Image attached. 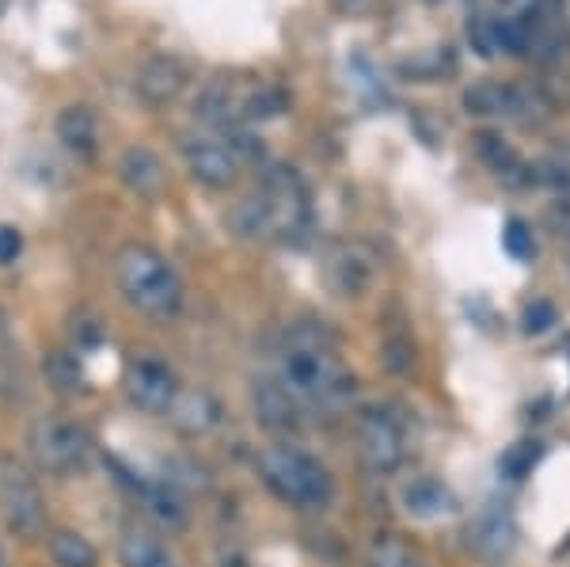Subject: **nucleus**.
<instances>
[{
    "mask_svg": "<svg viewBox=\"0 0 570 567\" xmlns=\"http://www.w3.org/2000/svg\"><path fill=\"white\" fill-rule=\"evenodd\" d=\"M468 548L491 564L510 560L513 548H518V522H513L510 510L499 507V502H487L480 515L468 522Z\"/></svg>",
    "mask_w": 570,
    "mask_h": 567,
    "instance_id": "obj_12",
    "label": "nucleus"
},
{
    "mask_svg": "<svg viewBox=\"0 0 570 567\" xmlns=\"http://www.w3.org/2000/svg\"><path fill=\"white\" fill-rule=\"evenodd\" d=\"M365 567H426L415 545L400 541V537H376L365 548Z\"/></svg>",
    "mask_w": 570,
    "mask_h": 567,
    "instance_id": "obj_23",
    "label": "nucleus"
},
{
    "mask_svg": "<svg viewBox=\"0 0 570 567\" xmlns=\"http://www.w3.org/2000/svg\"><path fill=\"white\" fill-rule=\"evenodd\" d=\"M183 392L176 370L160 359H134L126 370V397L134 408L149 411V416H168L176 397Z\"/></svg>",
    "mask_w": 570,
    "mask_h": 567,
    "instance_id": "obj_11",
    "label": "nucleus"
},
{
    "mask_svg": "<svg viewBox=\"0 0 570 567\" xmlns=\"http://www.w3.org/2000/svg\"><path fill=\"white\" fill-rule=\"evenodd\" d=\"M426 4H441V0H426Z\"/></svg>",
    "mask_w": 570,
    "mask_h": 567,
    "instance_id": "obj_36",
    "label": "nucleus"
},
{
    "mask_svg": "<svg viewBox=\"0 0 570 567\" xmlns=\"http://www.w3.org/2000/svg\"><path fill=\"white\" fill-rule=\"evenodd\" d=\"M494 39H499V53H510V58H529L532 53V31L521 20L494 16Z\"/></svg>",
    "mask_w": 570,
    "mask_h": 567,
    "instance_id": "obj_24",
    "label": "nucleus"
},
{
    "mask_svg": "<svg viewBox=\"0 0 570 567\" xmlns=\"http://www.w3.org/2000/svg\"><path fill=\"white\" fill-rule=\"evenodd\" d=\"M278 381L301 404L338 408L354 397V373L346 370L324 328H293L278 354Z\"/></svg>",
    "mask_w": 570,
    "mask_h": 567,
    "instance_id": "obj_2",
    "label": "nucleus"
},
{
    "mask_svg": "<svg viewBox=\"0 0 570 567\" xmlns=\"http://www.w3.org/2000/svg\"><path fill=\"white\" fill-rule=\"evenodd\" d=\"M115 282L126 305L149 320H171L183 309L179 271L149 244H130L115 260Z\"/></svg>",
    "mask_w": 570,
    "mask_h": 567,
    "instance_id": "obj_3",
    "label": "nucleus"
},
{
    "mask_svg": "<svg viewBox=\"0 0 570 567\" xmlns=\"http://www.w3.org/2000/svg\"><path fill=\"white\" fill-rule=\"evenodd\" d=\"M179 153H183V160H187L190 176L214 190L233 187L244 172L240 153L233 149V141H228L225 134H183Z\"/></svg>",
    "mask_w": 570,
    "mask_h": 567,
    "instance_id": "obj_9",
    "label": "nucleus"
},
{
    "mask_svg": "<svg viewBox=\"0 0 570 567\" xmlns=\"http://www.w3.org/2000/svg\"><path fill=\"white\" fill-rule=\"evenodd\" d=\"M255 423L271 434H293L301 427V400L282 385L278 378H263L252 385Z\"/></svg>",
    "mask_w": 570,
    "mask_h": 567,
    "instance_id": "obj_13",
    "label": "nucleus"
},
{
    "mask_svg": "<svg viewBox=\"0 0 570 567\" xmlns=\"http://www.w3.org/2000/svg\"><path fill=\"white\" fill-rule=\"evenodd\" d=\"M475 153H480V160L487 168L494 172L502 183H510V187H537V176H532V164H525L518 157V149H513L510 141H505L502 134L494 130H480L472 137Z\"/></svg>",
    "mask_w": 570,
    "mask_h": 567,
    "instance_id": "obj_15",
    "label": "nucleus"
},
{
    "mask_svg": "<svg viewBox=\"0 0 570 567\" xmlns=\"http://www.w3.org/2000/svg\"><path fill=\"white\" fill-rule=\"evenodd\" d=\"M168 419L179 434L202 438L220 423V404L209 389H183L176 397V404H171V411H168Z\"/></svg>",
    "mask_w": 570,
    "mask_h": 567,
    "instance_id": "obj_18",
    "label": "nucleus"
},
{
    "mask_svg": "<svg viewBox=\"0 0 570 567\" xmlns=\"http://www.w3.org/2000/svg\"><path fill=\"white\" fill-rule=\"evenodd\" d=\"M259 477L285 507L327 510L335 502V477L312 453L282 442L259 453Z\"/></svg>",
    "mask_w": 570,
    "mask_h": 567,
    "instance_id": "obj_4",
    "label": "nucleus"
},
{
    "mask_svg": "<svg viewBox=\"0 0 570 567\" xmlns=\"http://www.w3.org/2000/svg\"><path fill=\"white\" fill-rule=\"evenodd\" d=\"M468 42H472V50L480 53V58H494V53H499L491 16H472V20H468Z\"/></svg>",
    "mask_w": 570,
    "mask_h": 567,
    "instance_id": "obj_28",
    "label": "nucleus"
},
{
    "mask_svg": "<svg viewBox=\"0 0 570 567\" xmlns=\"http://www.w3.org/2000/svg\"><path fill=\"white\" fill-rule=\"evenodd\" d=\"M27 450L35 465L50 477H77L91 465V438L80 423L61 416H46L27 434Z\"/></svg>",
    "mask_w": 570,
    "mask_h": 567,
    "instance_id": "obj_5",
    "label": "nucleus"
},
{
    "mask_svg": "<svg viewBox=\"0 0 570 567\" xmlns=\"http://www.w3.org/2000/svg\"><path fill=\"white\" fill-rule=\"evenodd\" d=\"M357 453H362L365 469L376 472V477H389L403 465L407 434H403V423L389 408H365L357 416Z\"/></svg>",
    "mask_w": 570,
    "mask_h": 567,
    "instance_id": "obj_8",
    "label": "nucleus"
},
{
    "mask_svg": "<svg viewBox=\"0 0 570 567\" xmlns=\"http://www.w3.org/2000/svg\"><path fill=\"white\" fill-rule=\"evenodd\" d=\"M400 507L407 510L411 518H419V522H438V518L456 515L461 502H456L453 488H449L445 480L422 472V477H411L400 483Z\"/></svg>",
    "mask_w": 570,
    "mask_h": 567,
    "instance_id": "obj_14",
    "label": "nucleus"
},
{
    "mask_svg": "<svg viewBox=\"0 0 570 567\" xmlns=\"http://www.w3.org/2000/svg\"><path fill=\"white\" fill-rule=\"evenodd\" d=\"M0 518L20 537H35L46 522V499L39 483L12 457H0Z\"/></svg>",
    "mask_w": 570,
    "mask_h": 567,
    "instance_id": "obj_7",
    "label": "nucleus"
},
{
    "mask_svg": "<svg viewBox=\"0 0 570 567\" xmlns=\"http://www.w3.org/2000/svg\"><path fill=\"white\" fill-rule=\"evenodd\" d=\"M134 496L141 499V507L149 510V518L160 529H168V534H179V529H187V507H183V499L176 496V488H171L168 480H164V483L134 480Z\"/></svg>",
    "mask_w": 570,
    "mask_h": 567,
    "instance_id": "obj_20",
    "label": "nucleus"
},
{
    "mask_svg": "<svg viewBox=\"0 0 570 567\" xmlns=\"http://www.w3.org/2000/svg\"><path fill=\"white\" fill-rule=\"evenodd\" d=\"M118 560H122V567H179L176 553L164 545V537L141 522L122 526V534H118Z\"/></svg>",
    "mask_w": 570,
    "mask_h": 567,
    "instance_id": "obj_16",
    "label": "nucleus"
},
{
    "mask_svg": "<svg viewBox=\"0 0 570 567\" xmlns=\"http://www.w3.org/2000/svg\"><path fill=\"white\" fill-rule=\"evenodd\" d=\"M464 111L472 118H513V123H537L551 115V99L532 85H502V80H480L461 96Z\"/></svg>",
    "mask_w": 570,
    "mask_h": 567,
    "instance_id": "obj_6",
    "label": "nucleus"
},
{
    "mask_svg": "<svg viewBox=\"0 0 570 567\" xmlns=\"http://www.w3.org/2000/svg\"><path fill=\"white\" fill-rule=\"evenodd\" d=\"M381 274V255L365 241H338L324 255V278L338 297H365Z\"/></svg>",
    "mask_w": 570,
    "mask_h": 567,
    "instance_id": "obj_10",
    "label": "nucleus"
},
{
    "mask_svg": "<svg viewBox=\"0 0 570 567\" xmlns=\"http://www.w3.org/2000/svg\"><path fill=\"white\" fill-rule=\"evenodd\" d=\"M50 378L61 392H85V373L72 354H50Z\"/></svg>",
    "mask_w": 570,
    "mask_h": 567,
    "instance_id": "obj_26",
    "label": "nucleus"
},
{
    "mask_svg": "<svg viewBox=\"0 0 570 567\" xmlns=\"http://www.w3.org/2000/svg\"><path fill=\"white\" fill-rule=\"evenodd\" d=\"M502 248L513 255V260H532V255H537V241H532V233H529V225L525 222H518V217H513L510 225H505V233H502Z\"/></svg>",
    "mask_w": 570,
    "mask_h": 567,
    "instance_id": "obj_27",
    "label": "nucleus"
},
{
    "mask_svg": "<svg viewBox=\"0 0 570 567\" xmlns=\"http://www.w3.org/2000/svg\"><path fill=\"white\" fill-rule=\"evenodd\" d=\"M217 567H247L244 548H236V545H220V553H217Z\"/></svg>",
    "mask_w": 570,
    "mask_h": 567,
    "instance_id": "obj_32",
    "label": "nucleus"
},
{
    "mask_svg": "<svg viewBox=\"0 0 570 567\" xmlns=\"http://www.w3.org/2000/svg\"><path fill=\"white\" fill-rule=\"evenodd\" d=\"M50 560H53V567H96L99 556L85 534H77V529H53Z\"/></svg>",
    "mask_w": 570,
    "mask_h": 567,
    "instance_id": "obj_22",
    "label": "nucleus"
},
{
    "mask_svg": "<svg viewBox=\"0 0 570 567\" xmlns=\"http://www.w3.org/2000/svg\"><path fill=\"white\" fill-rule=\"evenodd\" d=\"M118 179H122L134 195L153 198V195H160V190H164L168 172H164V164H160V157H156L153 149H145V145H130V149L118 157Z\"/></svg>",
    "mask_w": 570,
    "mask_h": 567,
    "instance_id": "obj_19",
    "label": "nucleus"
},
{
    "mask_svg": "<svg viewBox=\"0 0 570 567\" xmlns=\"http://www.w3.org/2000/svg\"><path fill=\"white\" fill-rule=\"evenodd\" d=\"M308 187L289 164H266L259 187L228 209V228L240 241H289L308 228Z\"/></svg>",
    "mask_w": 570,
    "mask_h": 567,
    "instance_id": "obj_1",
    "label": "nucleus"
},
{
    "mask_svg": "<svg viewBox=\"0 0 570 567\" xmlns=\"http://www.w3.org/2000/svg\"><path fill=\"white\" fill-rule=\"evenodd\" d=\"M548 4H551V0H499V16H505V20L532 23Z\"/></svg>",
    "mask_w": 570,
    "mask_h": 567,
    "instance_id": "obj_30",
    "label": "nucleus"
},
{
    "mask_svg": "<svg viewBox=\"0 0 570 567\" xmlns=\"http://www.w3.org/2000/svg\"><path fill=\"white\" fill-rule=\"evenodd\" d=\"M183 85H187V69H183L176 58H168V53H156V58L145 61V66L137 69V80H134L137 96L153 107L171 104V99L183 91Z\"/></svg>",
    "mask_w": 570,
    "mask_h": 567,
    "instance_id": "obj_17",
    "label": "nucleus"
},
{
    "mask_svg": "<svg viewBox=\"0 0 570 567\" xmlns=\"http://www.w3.org/2000/svg\"><path fill=\"white\" fill-rule=\"evenodd\" d=\"M373 4H376V0H335V8H338L343 16H365Z\"/></svg>",
    "mask_w": 570,
    "mask_h": 567,
    "instance_id": "obj_33",
    "label": "nucleus"
},
{
    "mask_svg": "<svg viewBox=\"0 0 570 567\" xmlns=\"http://www.w3.org/2000/svg\"><path fill=\"white\" fill-rule=\"evenodd\" d=\"M556 214H559V217H563V225L570 228V190H563V198H559Z\"/></svg>",
    "mask_w": 570,
    "mask_h": 567,
    "instance_id": "obj_34",
    "label": "nucleus"
},
{
    "mask_svg": "<svg viewBox=\"0 0 570 567\" xmlns=\"http://www.w3.org/2000/svg\"><path fill=\"white\" fill-rule=\"evenodd\" d=\"M540 457H544V446L540 442H513L510 450L499 457V469H502V477H510V480H525L529 472L537 469Z\"/></svg>",
    "mask_w": 570,
    "mask_h": 567,
    "instance_id": "obj_25",
    "label": "nucleus"
},
{
    "mask_svg": "<svg viewBox=\"0 0 570 567\" xmlns=\"http://www.w3.org/2000/svg\"><path fill=\"white\" fill-rule=\"evenodd\" d=\"M0 567H4V548H0Z\"/></svg>",
    "mask_w": 570,
    "mask_h": 567,
    "instance_id": "obj_35",
    "label": "nucleus"
},
{
    "mask_svg": "<svg viewBox=\"0 0 570 567\" xmlns=\"http://www.w3.org/2000/svg\"><path fill=\"white\" fill-rule=\"evenodd\" d=\"M556 320H559V313H556L551 301H532V305L525 309V316H521V328H525L529 335H544Z\"/></svg>",
    "mask_w": 570,
    "mask_h": 567,
    "instance_id": "obj_29",
    "label": "nucleus"
},
{
    "mask_svg": "<svg viewBox=\"0 0 570 567\" xmlns=\"http://www.w3.org/2000/svg\"><path fill=\"white\" fill-rule=\"evenodd\" d=\"M58 141L80 160L96 157L99 153V118H96V111L85 104L66 107V111L58 115Z\"/></svg>",
    "mask_w": 570,
    "mask_h": 567,
    "instance_id": "obj_21",
    "label": "nucleus"
},
{
    "mask_svg": "<svg viewBox=\"0 0 570 567\" xmlns=\"http://www.w3.org/2000/svg\"><path fill=\"white\" fill-rule=\"evenodd\" d=\"M23 255V233L16 225H0V267H12Z\"/></svg>",
    "mask_w": 570,
    "mask_h": 567,
    "instance_id": "obj_31",
    "label": "nucleus"
}]
</instances>
